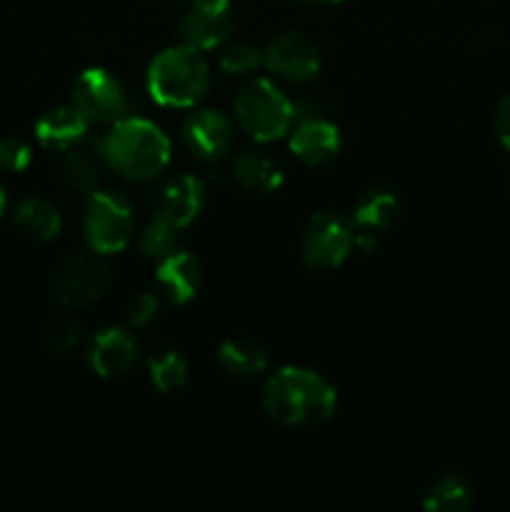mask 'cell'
I'll return each mask as SVG.
<instances>
[{
  "label": "cell",
  "instance_id": "24",
  "mask_svg": "<svg viewBox=\"0 0 510 512\" xmlns=\"http://www.w3.org/2000/svg\"><path fill=\"white\" fill-rule=\"evenodd\" d=\"M140 250H143L145 258L163 260L165 255L178 250V228H173L170 223H165V220L153 215L148 228L140 233Z\"/></svg>",
  "mask_w": 510,
  "mask_h": 512
},
{
  "label": "cell",
  "instance_id": "2",
  "mask_svg": "<svg viewBox=\"0 0 510 512\" xmlns=\"http://www.w3.org/2000/svg\"><path fill=\"white\" fill-rule=\"evenodd\" d=\"M338 393L318 373L283 368L263 385V408L275 423L288 428H313L335 413Z\"/></svg>",
  "mask_w": 510,
  "mask_h": 512
},
{
  "label": "cell",
  "instance_id": "5",
  "mask_svg": "<svg viewBox=\"0 0 510 512\" xmlns=\"http://www.w3.org/2000/svg\"><path fill=\"white\" fill-rule=\"evenodd\" d=\"M83 230L93 253H120L133 238V205L123 193L95 190L85 205Z\"/></svg>",
  "mask_w": 510,
  "mask_h": 512
},
{
  "label": "cell",
  "instance_id": "17",
  "mask_svg": "<svg viewBox=\"0 0 510 512\" xmlns=\"http://www.w3.org/2000/svg\"><path fill=\"white\" fill-rule=\"evenodd\" d=\"M233 178L240 188L250 190V193H273L283 185L280 165L270 155L255 153V150L240 153L235 158Z\"/></svg>",
  "mask_w": 510,
  "mask_h": 512
},
{
  "label": "cell",
  "instance_id": "27",
  "mask_svg": "<svg viewBox=\"0 0 510 512\" xmlns=\"http://www.w3.org/2000/svg\"><path fill=\"white\" fill-rule=\"evenodd\" d=\"M128 323L133 325V328H150V325L158 320V313H160V300L155 293H138L135 298H130L128 303Z\"/></svg>",
  "mask_w": 510,
  "mask_h": 512
},
{
  "label": "cell",
  "instance_id": "11",
  "mask_svg": "<svg viewBox=\"0 0 510 512\" xmlns=\"http://www.w3.org/2000/svg\"><path fill=\"white\" fill-rule=\"evenodd\" d=\"M205 203V188L195 175H178V178L168 180L160 188L158 198H155L153 215L165 220L173 228L185 230L198 213L203 210Z\"/></svg>",
  "mask_w": 510,
  "mask_h": 512
},
{
  "label": "cell",
  "instance_id": "20",
  "mask_svg": "<svg viewBox=\"0 0 510 512\" xmlns=\"http://www.w3.org/2000/svg\"><path fill=\"white\" fill-rule=\"evenodd\" d=\"M15 223L23 233H28L35 240H53L58 238L63 220L55 205H50L43 198H25L20 200L18 210H15Z\"/></svg>",
  "mask_w": 510,
  "mask_h": 512
},
{
  "label": "cell",
  "instance_id": "22",
  "mask_svg": "<svg viewBox=\"0 0 510 512\" xmlns=\"http://www.w3.org/2000/svg\"><path fill=\"white\" fill-rule=\"evenodd\" d=\"M148 373L160 393H175L188 380V363L175 348H158L148 358Z\"/></svg>",
  "mask_w": 510,
  "mask_h": 512
},
{
  "label": "cell",
  "instance_id": "19",
  "mask_svg": "<svg viewBox=\"0 0 510 512\" xmlns=\"http://www.w3.org/2000/svg\"><path fill=\"white\" fill-rule=\"evenodd\" d=\"M473 505V485L460 473H443L425 490L423 508L433 512H463Z\"/></svg>",
  "mask_w": 510,
  "mask_h": 512
},
{
  "label": "cell",
  "instance_id": "18",
  "mask_svg": "<svg viewBox=\"0 0 510 512\" xmlns=\"http://www.w3.org/2000/svg\"><path fill=\"white\" fill-rule=\"evenodd\" d=\"M218 360L235 378H255L268 368V353L263 345L248 338H228L220 343Z\"/></svg>",
  "mask_w": 510,
  "mask_h": 512
},
{
  "label": "cell",
  "instance_id": "3",
  "mask_svg": "<svg viewBox=\"0 0 510 512\" xmlns=\"http://www.w3.org/2000/svg\"><path fill=\"white\" fill-rule=\"evenodd\" d=\"M210 88V70L198 48L175 45L153 58L148 93L163 108H193Z\"/></svg>",
  "mask_w": 510,
  "mask_h": 512
},
{
  "label": "cell",
  "instance_id": "13",
  "mask_svg": "<svg viewBox=\"0 0 510 512\" xmlns=\"http://www.w3.org/2000/svg\"><path fill=\"white\" fill-rule=\"evenodd\" d=\"M88 360L100 378H120L138 360V340L128 330L108 328L93 338Z\"/></svg>",
  "mask_w": 510,
  "mask_h": 512
},
{
  "label": "cell",
  "instance_id": "8",
  "mask_svg": "<svg viewBox=\"0 0 510 512\" xmlns=\"http://www.w3.org/2000/svg\"><path fill=\"white\" fill-rule=\"evenodd\" d=\"M355 238L350 225L345 223L340 215L315 213L308 220L303 230V240H300V250H303V260L310 268H338L345 263V258L353 250Z\"/></svg>",
  "mask_w": 510,
  "mask_h": 512
},
{
  "label": "cell",
  "instance_id": "12",
  "mask_svg": "<svg viewBox=\"0 0 510 512\" xmlns=\"http://www.w3.org/2000/svg\"><path fill=\"white\" fill-rule=\"evenodd\" d=\"M290 150L305 165H323L335 158L340 150L338 125L325 120L323 115L298 118V125L290 133Z\"/></svg>",
  "mask_w": 510,
  "mask_h": 512
},
{
  "label": "cell",
  "instance_id": "15",
  "mask_svg": "<svg viewBox=\"0 0 510 512\" xmlns=\"http://www.w3.org/2000/svg\"><path fill=\"white\" fill-rule=\"evenodd\" d=\"M175 33L183 40V45L198 50H213L223 45L233 33V20L228 13H205V10L193 8L185 13L175 25Z\"/></svg>",
  "mask_w": 510,
  "mask_h": 512
},
{
  "label": "cell",
  "instance_id": "28",
  "mask_svg": "<svg viewBox=\"0 0 510 512\" xmlns=\"http://www.w3.org/2000/svg\"><path fill=\"white\" fill-rule=\"evenodd\" d=\"M30 160H33V153H30L28 143H23L20 138L0 140V168L20 173V170L28 168Z\"/></svg>",
  "mask_w": 510,
  "mask_h": 512
},
{
  "label": "cell",
  "instance_id": "21",
  "mask_svg": "<svg viewBox=\"0 0 510 512\" xmlns=\"http://www.w3.org/2000/svg\"><path fill=\"white\" fill-rule=\"evenodd\" d=\"M398 213L400 203L393 193L370 190L355 205V223H358V228L370 230V233H380V230H388L395 223Z\"/></svg>",
  "mask_w": 510,
  "mask_h": 512
},
{
  "label": "cell",
  "instance_id": "14",
  "mask_svg": "<svg viewBox=\"0 0 510 512\" xmlns=\"http://www.w3.org/2000/svg\"><path fill=\"white\" fill-rule=\"evenodd\" d=\"M155 278H158L160 290L168 295L170 303L188 305L198 295L203 273H200V263L195 255L175 250L160 260Z\"/></svg>",
  "mask_w": 510,
  "mask_h": 512
},
{
  "label": "cell",
  "instance_id": "23",
  "mask_svg": "<svg viewBox=\"0 0 510 512\" xmlns=\"http://www.w3.org/2000/svg\"><path fill=\"white\" fill-rule=\"evenodd\" d=\"M63 158V178L78 193H93L95 185H98V163H95L93 155H88L80 148L65 150Z\"/></svg>",
  "mask_w": 510,
  "mask_h": 512
},
{
  "label": "cell",
  "instance_id": "4",
  "mask_svg": "<svg viewBox=\"0 0 510 512\" xmlns=\"http://www.w3.org/2000/svg\"><path fill=\"white\" fill-rule=\"evenodd\" d=\"M235 120L258 143L283 138L295 120V105L270 80H253L235 98Z\"/></svg>",
  "mask_w": 510,
  "mask_h": 512
},
{
  "label": "cell",
  "instance_id": "10",
  "mask_svg": "<svg viewBox=\"0 0 510 512\" xmlns=\"http://www.w3.org/2000/svg\"><path fill=\"white\" fill-rule=\"evenodd\" d=\"M183 145L203 163H218L233 148V125L218 110H198L183 123Z\"/></svg>",
  "mask_w": 510,
  "mask_h": 512
},
{
  "label": "cell",
  "instance_id": "1",
  "mask_svg": "<svg viewBox=\"0 0 510 512\" xmlns=\"http://www.w3.org/2000/svg\"><path fill=\"white\" fill-rule=\"evenodd\" d=\"M100 158L125 180L148 183L158 178L170 163V140L163 130L145 118H128L113 123L95 143Z\"/></svg>",
  "mask_w": 510,
  "mask_h": 512
},
{
  "label": "cell",
  "instance_id": "6",
  "mask_svg": "<svg viewBox=\"0 0 510 512\" xmlns=\"http://www.w3.org/2000/svg\"><path fill=\"white\" fill-rule=\"evenodd\" d=\"M113 275L100 255L75 253L60 260L53 273V290L68 308H88L108 293Z\"/></svg>",
  "mask_w": 510,
  "mask_h": 512
},
{
  "label": "cell",
  "instance_id": "32",
  "mask_svg": "<svg viewBox=\"0 0 510 512\" xmlns=\"http://www.w3.org/2000/svg\"><path fill=\"white\" fill-rule=\"evenodd\" d=\"M5 203H8V200H5V190L0 188V215H3V210H5Z\"/></svg>",
  "mask_w": 510,
  "mask_h": 512
},
{
  "label": "cell",
  "instance_id": "9",
  "mask_svg": "<svg viewBox=\"0 0 510 512\" xmlns=\"http://www.w3.org/2000/svg\"><path fill=\"white\" fill-rule=\"evenodd\" d=\"M263 63L270 73L278 78L290 80V83H308L320 73V50L308 35L280 33L265 45Z\"/></svg>",
  "mask_w": 510,
  "mask_h": 512
},
{
  "label": "cell",
  "instance_id": "31",
  "mask_svg": "<svg viewBox=\"0 0 510 512\" xmlns=\"http://www.w3.org/2000/svg\"><path fill=\"white\" fill-rule=\"evenodd\" d=\"M298 3H303V5H335V3H340V0H298Z\"/></svg>",
  "mask_w": 510,
  "mask_h": 512
},
{
  "label": "cell",
  "instance_id": "29",
  "mask_svg": "<svg viewBox=\"0 0 510 512\" xmlns=\"http://www.w3.org/2000/svg\"><path fill=\"white\" fill-rule=\"evenodd\" d=\"M495 135H498L500 145L510 150V95H505L495 108Z\"/></svg>",
  "mask_w": 510,
  "mask_h": 512
},
{
  "label": "cell",
  "instance_id": "16",
  "mask_svg": "<svg viewBox=\"0 0 510 512\" xmlns=\"http://www.w3.org/2000/svg\"><path fill=\"white\" fill-rule=\"evenodd\" d=\"M88 118L78 108H55L48 110L43 118L35 123V135L40 145L50 150H70L85 138Z\"/></svg>",
  "mask_w": 510,
  "mask_h": 512
},
{
  "label": "cell",
  "instance_id": "26",
  "mask_svg": "<svg viewBox=\"0 0 510 512\" xmlns=\"http://www.w3.org/2000/svg\"><path fill=\"white\" fill-rule=\"evenodd\" d=\"M260 60H263V53L255 50L253 45L235 43V45H228V48L220 53L218 65L225 75H245V73H253V70L260 65Z\"/></svg>",
  "mask_w": 510,
  "mask_h": 512
},
{
  "label": "cell",
  "instance_id": "7",
  "mask_svg": "<svg viewBox=\"0 0 510 512\" xmlns=\"http://www.w3.org/2000/svg\"><path fill=\"white\" fill-rule=\"evenodd\" d=\"M73 105L88 123H118L133 110L120 80L103 68H90L78 75L73 85Z\"/></svg>",
  "mask_w": 510,
  "mask_h": 512
},
{
  "label": "cell",
  "instance_id": "30",
  "mask_svg": "<svg viewBox=\"0 0 510 512\" xmlns=\"http://www.w3.org/2000/svg\"><path fill=\"white\" fill-rule=\"evenodd\" d=\"M193 5L198 10H205V13H228L230 0H193Z\"/></svg>",
  "mask_w": 510,
  "mask_h": 512
},
{
  "label": "cell",
  "instance_id": "25",
  "mask_svg": "<svg viewBox=\"0 0 510 512\" xmlns=\"http://www.w3.org/2000/svg\"><path fill=\"white\" fill-rule=\"evenodd\" d=\"M43 338L53 353H70L80 340V323L70 313H53L45 323Z\"/></svg>",
  "mask_w": 510,
  "mask_h": 512
}]
</instances>
